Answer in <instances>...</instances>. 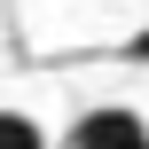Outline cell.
<instances>
[{"instance_id":"obj_1","label":"cell","mask_w":149,"mask_h":149,"mask_svg":"<svg viewBox=\"0 0 149 149\" xmlns=\"http://www.w3.org/2000/svg\"><path fill=\"white\" fill-rule=\"evenodd\" d=\"M63 141L71 149H149V118L126 102H102V110H79Z\"/></svg>"},{"instance_id":"obj_2","label":"cell","mask_w":149,"mask_h":149,"mask_svg":"<svg viewBox=\"0 0 149 149\" xmlns=\"http://www.w3.org/2000/svg\"><path fill=\"white\" fill-rule=\"evenodd\" d=\"M0 149H47V126L24 110H0Z\"/></svg>"}]
</instances>
